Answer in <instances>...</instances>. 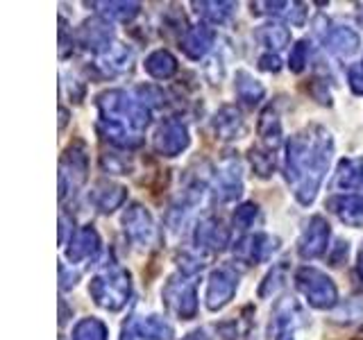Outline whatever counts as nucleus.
I'll return each mask as SVG.
<instances>
[{
  "label": "nucleus",
  "instance_id": "f257e3e1",
  "mask_svg": "<svg viewBox=\"0 0 363 340\" xmlns=\"http://www.w3.org/2000/svg\"><path fill=\"white\" fill-rule=\"evenodd\" d=\"M332 162V136L323 128H309L289 143L286 173L293 193L302 204L313 202Z\"/></svg>",
  "mask_w": 363,
  "mask_h": 340
},
{
  "label": "nucleus",
  "instance_id": "f03ea898",
  "mask_svg": "<svg viewBox=\"0 0 363 340\" xmlns=\"http://www.w3.org/2000/svg\"><path fill=\"white\" fill-rule=\"evenodd\" d=\"M100 130L111 143L136 145L141 143V132L147 128V109L141 100H134L123 91H109L98 98Z\"/></svg>",
  "mask_w": 363,
  "mask_h": 340
},
{
  "label": "nucleus",
  "instance_id": "7ed1b4c3",
  "mask_svg": "<svg viewBox=\"0 0 363 340\" xmlns=\"http://www.w3.org/2000/svg\"><path fill=\"white\" fill-rule=\"evenodd\" d=\"M89 293L94 295L96 304H100L102 309L118 311L130 298V275L121 268L100 272V275L91 281Z\"/></svg>",
  "mask_w": 363,
  "mask_h": 340
},
{
  "label": "nucleus",
  "instance_id": "20e7f679",
  "mask_svg": "<svg viewBox=\"0 0 363 340\" xmlns=\"http://www.w3.org/2000/svg\"><path fill=\"white\" fill-rule=\"evenodd\" d=\"M295 281H298V288L302 290V295L315 306V309H327V306H332L338 298L334 281L315 268H302L298 272V277H295Z\"/></svg>",
  "mask_w": 363,
  "mask_h": 340
},
{
  "label": "nucleus",
  "instance_id": "39448f33",
  "mask_svg": "<svg viewBox=\"0 0 363 340\" xmlns=\"http://www.w3.org/2000/svg\"><path fill=\"white\" fill-rule=\"evenodd\" d=\"M164 300L170 306V311H175L179 317L191 320L198 309V295L196 286L186 279H170L164 288Z\"/></svg>",
  "mask_w": 363,
  "mask_h": 340
},
{
  "label": "nucleus",
  "instance_id": "423d86ee",
  "mask_svg": "<svg viewBox=\"0 0 363 340\" xmlns=\"http://www.w3.org/2000/svg\"><path fill=\"white\" fill-rule=\"evenodd\" d=\"M189 145V132L182 123L168 120L159 128L155 136V150L164 157H175Z\"/></svg>",
  "mask_w": 363,
  "mask_h": 340
},
{
  "label": "nucleus",
  "instance_id": "0eeeda50",
  "mask_svg": "<svg viewBox=\"0 0 363 340\" xmlns=\"http://www.w3.org/2000/svg\"><path fill=\"white\" fill-rule=\"evenodd\" d=\"M327 241H329V225L315 215L311 218V222L306 225V230L300 238V256L302 259H315L320 256L325 249H327Z\"/></svg>",
  "mask_w": 363,
  "mask_h": 340
},
{
  "label": "nucleus",
  "instance_id": "6e6552de",
  "mask_svg": "<svg viewBox=\"0 0 363 340\" xmlns=\"http://www.w3.org/2000/svg\"><path fill=\"white\" fill-rule=\"evenodd\" d=\"M236 293V277L230 270H216L209 277V286H207V306L211 311H218L223 306L234 298Z\"/></svg>",
  "mask_w": 363,
  "mask_h": 340
},
{
  "label": "nucleus",
  "instance_id": "1a4fd4ad",
  "mask_svg": "<svg viewBox=\"0 0 363 340\" xmlns=\"http://www.w3.org/2000/svg\"><path fill=\"white\" fill-rule=\"evenodd\" d=\"M123 225L132 241L141 243V245H150L155 241V222L150 218V213H147L143 207H139V204H134L130 211H125Z\"/></svg>",
  "mask_w": 363,
  "mask_h": 340
},
{
  "label": "nucleus",
  "instance_id": "9d476101",
  "mask_svg": "<svg viewBox=\"0 0 363 340\" xmlns=\"http://www.w3.org/2000/svg\"><path fill=\"white\" fill-rule=\"evenodd\" d=\"M100 249V238L96 234V230H91V227H84L82 232H77L75 238H71V247H68L66 256L77 264V261H84V259H91L96 256Z\"/></svg>",
  "mask_w": 363,
  "mask_h": 340
},
{
  "label": "nucleus",
  "instance_id": "9b49d317",
  "mask_svg": "<svg viewBox=\"0 0 363 340\" xmlns=\"http://www.w3.org/2000/svg\"><path fill=\"white\" fill-rule=\"evenodd\" d=\"M332 211L338 215L345 225L361 227L363 225V198L361 196H343L329 202Z\"/></svg>",
  "mask_w": 363,
  "mask_h": 340
},
{
  "label": "nucleus",
  "instance_id": "f8f14e48",
  "mask_svg": "<svg viewBox=\"0 0 363 340\" xmlns=\"http://www.w3.org/2000/svg\"><path fill=\"white\" fill-rule=\"evenodd\" d=\"M196 241L200 247H209V249H220L230 241V232L225 230V225L220 220H204L198 232H196Z\"/></svg>",
  "mask_w": 363,
  "mask_h": 340
},
{
  "label": "nucleus",
  "instance_id": "ddd939ff",
  "mask_svg": "<svg viewBox=\"0 0 363 340\" xmlns=\"http://www.w3.org/2000/svg\"><path fill=\"white\" fill-rule=\"evenodd\" d=\"M130 332H134L143 340H168L170 334H173V329H170V324L164 322L162 317L147 315V317H143V320H134L130 324Z\"/></svg>",
  "mask_w": 363,
  "mask_h": 340
},
{
  "label": "nucleus",
  "instance_id": "4468645a",
  "mask_svg": "<svg viewBox=\"0 0 363 340\" xmlns=\"http://www.w3.org/2000/svg\"><path fill=\"white\" fill-rule=\"evenodd\" d=\"M361 186H363V159H347V162H343L338 168L334 188L354 191Z\"/></svg>",
  "mask_w": 363,
  "mask_h": 340
},
{
  "label": "nucleus",
  "instance_id": "2eb2a0df",
  "mask_svg": "<svg viewBox=\"0 0 363 340\" xmlns=\"http://www.w3.org/2000/svg\"><path fill=\"white\" fill-rule=\"evenodd\" d=\"M211 41H213V32L207 26H196L186 32L182 48H184V52L193 57V60H200V57L209 50Z\"/></svg>",
  "mask_w": 363,
  "mask_h": 340
},
{
  "label": "nucleus",
  "instance_id": "dca6fc26",
  "mask_svg": "<svg viewBox=\"0 0 363 340\" xmlns=\"http://www.w3.org/2000/svg\"><path fill=\"white\" fill-rule=\"evenodd\" d=\"M272 243L275 241H272L270 236H250L238 245V256L243 261H250V264H252V261H264L270 256L272 249H275Z\"/></svg>",
  "mask_w": 363,
  "mask_h": 340
},
{
  "label": "nucleus",
  "instance_id": "f3484780",
  "mask_svg": "<svg viewBox=\"0 0 363 340\" xmlns=\"http://www.w3.org/2000/svg\"><path fill=\"white\" fill-rule=\"evenodd\" d=\"M329 50L336 52L338 57H350L359 50V34L350 28H336L329 34Z\"/></svg>",
  "mask_w": 363,
  "mask_h": 340
},
{
  "label": "nucleus",
  "instance_id": "a211bd4d",
  "mask_svg": "<svg viewBox=\"0 0 363 340\" xmlns=\"http://www.w3.org/2000/svg\"><path fill=\"white\" fill-rule=\"evenodd\" d=\"M238 193H241V173H238L236 164H230L218 173L216 196H220V200H234L238 198Z\"/></svg>",
  "mask_w": 363,
  "mask_h": 340
},
{
  "label": "nucleus",
  "instance_id": "6ab92c4d",
  "mask_svg": "<svg viewBox=\"0 0 363 340\" xmlns=\"http://www.w3.org/2000/svg\"><path fill=\"white\" fill-rule=\"evenodd\" d=\"M145 71L157 79H166L177 71V62L168 50H155L145 60Z\"/></svg>",
  "mask_w": 363,
  "mask_h": 340
},
{
  "label": "nucleus",
  "instance_id": "aec40b11",
  "mask_svg": "<svg viewBox=\"0 0 363 340\" xmlns=\"http://www.w3.org/2000/svg\"><path fill=\"white\" fill-rule=\"evenodd\" d=\"M213 128L223 139H234L236 134L243 132V118L238 116V111L232 107H223L220 113L213 120Z\"/></svg>",
  "mask_w": 363,
  "mask_h": 340
},
{
  "label": "nucleus",
  "instance_id": "412c9836",
  "mask_svg": "<svg viewBox=\"0 0 363 340\" xmlns=\"http://www.w3.org/2000/svg\"><path fill=\"white\" fill-rule=\"evenodd\" d=\"M125 200V188L113 186V184H100L98 191L94 193V202L100 211H113L121 207Z\"/></svg>",
  "mask_w": 363,
  "mask_h": 340
},
{
  "label": "nucleus",
  "instance_id": "4be33fe9",
  "mask_svg": "<svg viewBox=\"0 0 363 340\" xmlns=\"http://www.w3.org/2000/svg\"><path fill=\"white\" fill-rule=\"evenodd\" d=\"M102 64L107 66V71L111 73H121V71H128L130 68V62H132V55L130 50L125 48V45L121 43H111L109 48L105 50V55H102Z\"/></svg>",
  "mask_w": 363,
  "mask_h": 340
},
{
  "label": "nucleus",
  "instance_id": "5701e85b",
  "mask_svg": "<svg viewBox=\"0 0 363 340\" xmlns=\"http://www.w3.org/2000/svg\"><path fill=\"white\" fill-rule=\"evenodd\" d=\"M236 94L247 105H255L261 98H264V86H261L252 75L247 73H238L236 75Z\"/></svg>",
  "mask_w": 363,
  "mask_h": 340
},
{
  "label": "nucleus",
  "instance_id": "b1692460",
  "mask_svg": "<svg viewBox=\"0 0 363 340\" xmlns=\"http://www.w3.org/2000/svg\"><path fill=\"white\" fill-rule=\"evenodd\" d=\"M73 340H107V327L96 317H86L73 329Z\"/></svg>",
  "mask_w": 363,
  "mask_h": 340
},
{
  "label": "nucleus",
  "instance_id": "393cba45",
  "mask_svg": "<svg viewBox=\"0 0 363 340\" xmlns=\"http://www.w3.org/2000/svg\"><path fill=\"white\" fill-rule=\"evenodd\" d=\"M109 37H111V30L107 23L94 21L84 26V41L89 45H94V48H100V45H107L109 48Z\"/></svg>",
  "mask_w": 363,
  "mask_h": 340
},
{
  "label": "nucleus",
  "instance_id": "a878e982",
  "mask_svg": "<svg viewBox=\"0 0 363 340\" xmlns=\"http://www.w3.org/2000/svg\"><path fill=\"white\" fill-rule=\"evenodd\" d=\"M259 37L268 45V48H277L279 50V48H284V45L289 43L291 34H289L286 28H281V26H264L259 32Z\"/></svg>",
  "mask_w": 363,
  "mask_h": 340
},
{
  "label": "nucleus",
  "instance_id": "bb28decb",
  "mask_svg": "<svg viewBox=\"0 0 363 340\" xmlns=\"http://www.w3.org/2000/svg\"><path fill=\"white\" fill-rule=\"evenodd\" d=\"M259 132H261V136H264V141H266L268 147H275V145L279 143V134H281V130H279V120H277L275 113L266 111L264 116H261Z\"/></svg>",
  "mask_w": 363,
  "mask_h": 340
},
{
  "label": "nucleus",
  "instance_id": "cd10ccee",
  "mask_svg": "<svg viewBox=\"0 0 363 340\" xmlns=\"http://www.w3.org/2000/svg\"><path fill=\"white\" fill-rule=\"evenodd\" d=\"M250 159H252V166L255 170L261 175V177H268L272 173V168H275V157H272L270 150H252V154H250Z\"/></svg>",
  "mask_w": 363,
  "mask_h": 340
},
{
  "label": "nucleus",
  "instance_id": "c85d7f7f",
  "mask_svg": "<svg viewBox=\"0 0 363 340\" xmlns=\"http://www.w3.org/2000/svg\"><path fill=\"white\" fill-rule=\"evenodd\" d=\"M100 7H107L105 14L111 18H121V21H128L139 11V5H134V3H102Z\"/></svg>",
  "mask_w": 363,
  "mask_h": 340
},
{
  "label": "nucleus",
  "instance_id": "c756f323",
  "mask_svg": "<svg viewBox=\"0 0 363 340\" xmlns=\"http://www.w3.org/2000/svg\"><path fill=\"white\" fill-rule=\"evenodd\" d=\"M204 7H209V9H202V14L211 18L213 23H220L225 21L227 16L232 14V3H204Z\"/></svg>",
  "mask_w": 363,
  "mask_h": 340
},
{
  "label": "nucleus",
  "instance_id": "7c9ffc66",
  "mask_svg": "<svg viewBox=\"0 0 363 340\" xmlns=\"http://www.w3.org/2000/svg\"><path fill=\"white\" fill-rule=\"evenodd\" d=\"M255 218H257V207H255V204H243V207L236 209V213H234V222L238 227H243V230L252 225Z\"/></svg>",
  "mask_w": 363,
  "mask_h": 340
},
{
  "label": "nucleus",
  "instance_id": "2f4dec72",
  "mask_svg": "<svg viewBox=\"0 0 363 340\" xmlns=\"http://www.w3.org/2000/svg\"><path fill=\"white\" fill-rule=\"evenodd\" d=\"M306 64V43H298L291 55V68L293 71H302Z\"/></svg>",
  "mask_w": 363,
  "mask_h": 340
},
{
  "label": "nucleus",
  "instance_id": "473e14b6",
  "mask_svg": "<svg viewBox=\"0 0 363 340\" xmlns=\"http://www.w3.org/2000/svg\"><path fill=\"white\" fill-rule=\"evenodd\" d=\"M350 84L357 94H363V62L350 71Z\"/></svg>",
  "mask_w": 363,
  "mask_h": 340
},
{
  "label": "nucleus",
  "instance_id": "72a5a7b5",
  "mask_svg": "<svg viewBox=\"0 0 363 340\" xmlns=\"http://www.w3.org/2000/svg\"><path fill=\"white\" fill-rule=\"evenodd\" d=\"M261 68H266V71H279V60L275 55L261 57Z\"/></svg>",
  "mask_w": 363,
  "mask_h": 340
},
{
  "label": "nucleus",
  "instance_id": "f704fd0d",
  "mask_svg": "<svg viewBox=\"0 0 363 340\" xmlns=\"http://www.w3.org/2000/svg\"><path fill=\"white\" fill-rule=\"evenodd\" d=\"M186 340H209V338L204 336V332H193Z\"/></svg>",
  "mask_w": 363,
  "mask_h": 340
},
{
  "label": "nucleus",
  "instance_id": "c9c22d12",
  "mask_svg": "<svg viewBox=\"0 0 363 340\" xmlns=\"http://www.w3.org/2000/svg\"><path fill=\"white\" fill-rule=\"evenodd\" d=\"M277 340H293V338H291V334L286 332V329H281L279 336H277Z\"/></svg>",
  "mask_w": 363,
  "mask_h": 340
}]
</instances>
